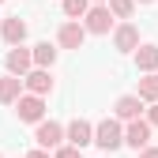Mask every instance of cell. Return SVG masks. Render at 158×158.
I'll use <instances>...</instances> for the list:
<instances>
[{"mask_svg": "<svg viewBox=\"0 0 158 158\" xmlns=\"http://www.w3.org/2000/svg\"><path fill=\"white\" fill-rule=\"evenodd\" d=\"M60 8L68 19H83V11L90 8V0H60Z\"/></svg>", "mask_w": 158, "mask_h": 158, "instance_id": "obj_18", "label": "cell"}, {"mask_svg": "<svg viewBox=\"0 0 158 158\" xmlns=\"http://www.w3.org/2000/svg\"><path fill=\"white\" fill-rule=\"evenodd\" d=\"M113 113H117V121H135V117L143 113V98H139V94H124V98H117Z\"/></svg>", "mask_w": 158, "mask_h": 158, "instance_id": "obj_12", "label": "cell"}, {"mask_svg": "<svg viewBox=\"0 0 158 158\" xmlns=\"http://www.w3.org/2000/svg\"><path fill=\"white\" fill-rule=\"evenodd\" d=\"M0 38H4L8 45H23V42H27V23H23L19 15L0 19Z\"/></svg>", "mask_w": 158, "mask_h": 158, "instance_id": "obj_10", "label": "cell"}, {"mask_svg": "<svg viewBox=\"0 0 158 158\" xmlns=\"http://www.w3.org/2000/svg\"><path fill=\"white\" fill-rule=\"evenodd\" d=\"M139 158H158V147H151V143H147V147L139 151Z\"/></svg>", "mask_w": 158, "mask_h": 158, "instance_id": "obj_21", "label": "cell"}, {"mask_svg": "<svg viewBox=\"0 0 158 158\" xmlns=\"http://www.w3.org/2000/svg\"><path fill=\"white\" fill-rule=\"evenodd\" d=\"M106 8L113 11V19H132V11H135V0H106Z\"/></svg>", "mask_w": 158, "mask_h": 158, "instance_id": "obj_17", "label": "cell"}, {"mask_svg": "<svg viewBox=\"0 0 158 158\" xmlns=\"http://www.w3.org/2000/svg\"><path fill=\"white\" fill-rule=\"evenodd\" d=\"M83 42H87V27L79 23V19H68V23L56 30V45L60 49H83Z\"/></svg>", "mask_w": 158, "mask_h": 158, "instance_id": "obj_5", "label": "cell"}, {"mask_svg": "<svg viewBox=\"0 0 158 158\" xmlns=\"http://www.w3.org/2000/svg\"><path fill=\"white\" fill-rule=\"evenodd\" d=\"M143 98V102H158V72H143V79H139V90H135Z\"/></svg>", "mask_w": 158, "mask_h": 158, "instance_id": "obj_16", "label": "cell"}, {"mask_svg": "<svg viewBox=\"0 0 158 158\" xmlns=\"http://www.w3.org/2000/svg\"><path fill=\"white\" fill-rule=\"evenodd\" d=\"M135 53V68H139V72H158V45H135L132 49Z\"/></svg>", "mask_w": 158, "mask_h": 158, "instance_id": "obj_13", "label": "cell"}, {"mask_svg": "<svg viewBox=\"0 0 158 158\" xmlns=\"http://www.w3.org/2000/svg\"><path fill=\"white\" fill-rule=\"evenodd\" d=\"M113 45H117V53H132L135 45H139V27L121 23V27L113 30Z\"/></svg>", "mask_w": 158, "mask_h": 158, "instance_id": "obj_11", "label": "cell"}, {"mask_svg": "<svg viewBox=\"0 0 158 158\" xmlns=\"http://www.w3.org/2000/svg\"><path fill=\"white\" fill-rule=\"evenodd\" d=\"M27 158H53V154H49V151H42V147H38V151H30Z\"/></svg>", "mask_w": 158, "mask_h": 158, "instance_id": "obj_22", "label": "cell"}, {"mask_svg": "<svg viewBox=\"0 0 158 158\" xmlns=\"http://www.w3.org/2000/svg\"><path fill=\"white\" fill-rule=\"evenodd\" d=\"M90 4H106V0H90Z\"/></svg>", "mask_w": 158, "mask_h": 158, "instance_id": "obj_24", "label": "cell"}, {"mask_svg": "<svg viewBox=\"0 0 158 158\" xmlns=\"http://www.w3.org/2000/svg\"><path fill=\"white\" fill-rule=\"evenodd\" d=\"M19 94H23V79H19V75H8V79H0V106H11Z\"/></svg>", "mask_w": 158, "mask_h": 158, "instance_id": "obj_15", "label": "cell"}, {"mask_svg": "<svg viewBox=\"0 0 158 158\" xmlns=\"http://www.w3.org/2000/svg\"><path fill=\"white\" fill-rule=\"evenodd\" d=\"M23 90H30V94H53V75H49V68H30L27 75H23Z\"/></svg>", "mask_w": 158, "mask_h": 158, "instance_id": "obj_8", "label": "cell"}, {"mask_svg": "<svg viewBox=\"0 0 158 158\" xmlns=\"http://www.w3.org/2000/svg\"><path fill=\"white\" fill-rule=\"evenodd\" d=\"M135 4H154V0H135Z\"/></svg>", "mask_w": 158, "mask_h": 158, "instance_id": "obj_23", "label": "cell"}, {"mask_svg": "<svg viewBox=\"0 0 158 158\" xmlns=\"http://www.w3.org/2000/svg\"><path fill=\"white\" fill-rule=\"evenodd\" d=\"M15 117H19V121H27V124H38V121H42V117H45V98L42 94H19L15 98Z\"/></svg>", "mask_w": 158, "mask_h": 158, "instance_id": "obj_2", "label": "cell"}, {"mask_svg": "<svg viewBox=\"0 0 158 158\" xmlns=\"http://www.w3.org/2000/svg\"><path fill=\"white\" fill-rule=\"evenodd\" d=\"M34 143L42 147V151H53V147H60L64 143V124H56V121H38V132H34Z\"/></svg>", "mask_w": 158, "mask_h": 158, "instance_id": "obj_4", "label": "cell"}, {"mask_svg": "<svg viewBox=\"0 0 158 158\" xmlns=\"http://www.w3.org/2000/svg\"><path fill=\"white\" fill-rule=\"evenodd\" d=\"M143 121H147L151 128H158V102H151V109H147V117H143Z\"/></svg>", "mask_w": 158, "mask_h": 158, "instance_id": "obj_20", "label": "cell"}, {"mask_svg": "<svg viewBox=\"0 0 158 158\" xmlns=\"http://www.w3.org/2000/svg\"><path fill=\"white\" fill-rule=\"evenodd\" d=\"M4 68H8V75H19V79H23V75L34 68V56H30V49H23V45H11V53L4 56Z\"/></svg>", "mask_w": 158, "mask_h": 158, "instance_id": "obj_7", "label": "cell"}, {"mask_svg": "<svg viewBox=\"0 0 158 158\" xmlns=\"http://www.w3.org/2000/svg\"><path fill=\"white\" fill-rule=\"evenodd\" d=\"M124 143H128L132 151H143V147L151 143V124L143 121V117H135V121H128V128H124Z\"/></svg>", "mask_w": 158, "mask_h": 158, "instance_id": "obj_9", "label": "cell"}, {"mask_svg": "<svg viewBox=\"0 0 158 158\" xmlns=\"http://www.w3.org/2000/svg\"><path fill=\"white\" fill-rule=\"evenodd\" d=\"M79 23L87 27V34H109V30H113V11H109L106 4H90Z\"/></svg>", "mask_w": 158, "mask_h": 158, "instance_id": "obj_3", "label": "cell"}, {"mask_svg": "<svg viewBox=\"0 0 158 158\" xmlns=\"http://www.w3.org/2000/svg\"><path fill=\"white\" fill-rule=\"evenodd\" d=\"M90 139H94V124L83 121V117H75V121L64 128V143H72V147H79V151H83Z\"/></svg>", "mask_w": 158, "mask_h": 158, "instance_id": "obj_6", "label": "cell"}, {"mask_svg": "<svg viewBox=\"0 0 158 158\" xmlns=\"http://www.w3.org/2000/svg\"><path fill=\"white\" fill-rule=\"evenodd\" d=\"M90 143H98L102 151H117L124 143V128H121V121L117 117H106L102 124H94V139Z\"/></svg>", "mask_w": 158, "mask_h": 158, "instance_id": "obj_1", "label": "cell"}, {"mask_svg": "<svg viewBox=\"0 0 158 158\" xmlns=\"http://www.w3.org/2000/svg\"><path fill=\"white\" fill-rule=\"evenodd\" d=\"M30 56H34V68H53L56 64V45L53 42H38L30 49Z\"/></svg>", "mask_w": 158, "mask_h": 158, "instance_id": "obj_14", "label": "cell"}, {"mask_svg": "<svg viewBox=\"0 0 158 158\" xmlns=\"http://www.w3.org/2000/svg\"><path fill=\"white\" fill-rule=\"evenodd\" d=\"M53 158H83V154H79V147H72V143H60V147H53Z\"/></svg>", "mask_w": 158, "mask_h": 158, "instance_id": "obj_19", "label": "cell"}]
</instances>
